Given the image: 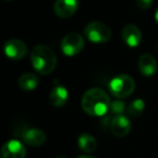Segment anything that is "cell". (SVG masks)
I'll use <instances>...</instances> for the list:
<instances>
[{
    "label": "cell",
    "mask_w": 158,
    "mask_h": 158,
    "mask_svg": "<svg viewBox=\"0 0 158 158\" xmlns=\"http://www.w3.org/2000/svg\"><path fill=\"white\" fill-rule=\"evenodd\" d=\"M6 1H12V0H6Z\"/></svg>",
    "instance_id": "7402d4cb"
},
{
    "label": "cell",
    "mask_w": 158,
    "mask_h": 158,
    "mask_svg": "<svg viewBox=\"0 0 158 158\" xmlns=\"http://www.w3.org/2000/svg\"><path fill=\"white\" fill-rule=\"evenodd\" d=\"M110 130H112L113 134L117 138L126 136L131 130V121L125 115H116L110 120Z\"/></svg>",
    "instance_id": "ba28073f"
},
{
    "label": "cell",
    "mask_w": 158,
    "mask_h": 158,
    "mask_svg": "<svg viewBox=\"0 0 158 158\" xmlns=\"http://www.w3.org/2000/svg\"><path fill=\"white\" fill-rule=\"evenodd\" d=\"M85 39L78 33H69L62 39L61 48L66 56H75L82 51Z\"/></svg>",
    "instance_id": "5b68a950"
},
{
    "label": "cell",
    "mask_w": 158,
    "mask_h": 158,
    "mask_svg": "<svg viewBox=\"0 0 158 158\" xmlns=\"http://www.w3.org/2000/svg\"><path fill=\"white\" fill-rule=\"evenodd\" d=\"M55 158H65V157H61V156H59V157H55Z\"/></svg>",
    "instance_id": "44dd1931"
},
{
    "label": "cell",
    "mask_w": 158,
    "mask_h": 158,
    "mask_svg": "<svg viewBox=\"0 0 158 158\" xmlns=\"http://www.w3.org/2000/svg\"><path fill=\"white\" fill-rule=\"evenodd\" d=\"M127 110V106H126L125 102L121 101V99H117L114 100L110 104V110L112 113H114L115 115H119V114H123L125 110Z\"/></svg>",
    "instance_id": "e0dca14e"
},
{
    "label": "cell",
    "mask_w": 158,
    "mask_h": 158,
    "mask_svg": "<svg viewBox=\"0 0 158 158\" xmlns=\"http://www.w3.org/2000/svg\"><path fill=\"white\" fill-rule=\"evenodd\" d=\"M68 101V91L61 85H55L50 92V103L54 107H63Z\"/></svg>",
    "instance_id": "4fadbf2b"
},
{
    "label": "cell",
    "mask_w": 158,
    "mask_h": 158,
    "mask_svg": "<svg viewBox=\"0 0 158 158\" xmlns=\"http://www.w3.org/2000/svg\"><path fill=\"white\" fill-rule=\"evenodd\" d=\"M27 47L20 39H9L5 44V53L9 59L21 60L26 55Z\"/></svg>",
    "instance_id": "52a82bcc"
},
{
    "label": "cell",
    "mask_w": 158,
    "mask_h": 158,
    "mask_svg": "<svg viewBox=\"0 0 158 158\" xmlns=\"http://www.w3.org/2000/svg\"><path fill=\"white\" fill-rule=\"evenodd\" d=\"M155 20H156V22L158 23V9L156 10V12H155Z\"/></svg>",
    "instance_id": "ffe728a7"
},
{
    "label": "cell",
    "mask_w": 158,
    "mask_h": 158,
    "mask_svg": "<svg viewBox=\"0 0 158 158\" xmlns=\"http://www.w3.org/2000/svg\"><path fill=\"white\" fill-rule=\"evenodd\" d=\"M33 67L41 75H49L55 69L57 63L56 55L50 47L38 44L34 47L31 53Z\"/></svg>",
    "instance_id": "7a4b0ae2"
},
{
    "label": "cell",
    "mask_w": 158,
    "mask_h": 158,
    "mask_svg": "<svg viewBox=\"0 0 158 158\" xmlns=\"http://www.w3.org/2000/svg\"><path fill=\"white\" fill-rule=\"evenodd\" d=\"M78 145L82 152L92 153L97 149L98 142L95 138H93L89 133H81L78 138Z\"/></svg>",
    "instance_id": "9a60e30c"
},
{
    "label": "cell",
    "mask_w": 158,
    "mask_h": 158,
    "mask_svg": "<svg viewBox=\"0 0 158 158\" xmlns=\"http://www.w3.org/2000/svg\"><path fill=\"white\" fill-rule=\"evenodd\" d=\"M139 70L143 76H153L157 70V61L152 54H143L139 59Z\"/></svg>",
    "instance_id": "7c38bea8"
},
{
    "label": "cell",
    "mask_w": 158,
    "mask_h": 158,
    "mask_svg": "<svg viewBox=\"0 0 158 158\" xmlns=\"http://www.w3.org/2000/svg\"><path fill=\"white\" fill-rule=\"evenodd\" d=\"M145 108V103L142 99H136L134 101H132L129 105L127 106V115L130 116L131 118H136V117L141 116V114L143 113Z\"/></svg>",
    "instance_id": "2e32d148"
},
{
    "label": "cell",
    "mask_w": 158,
    "mask_h": 158,
    "mask_svg": "<svg viewBox=\"0 0 158 158\" xmlns=\"http://www.w3.org/2000/svg\"><path fill=\"white\" fill-rule=\"evenodd\" d=\"M108 94L101 88H91L85 92L81 99V106L85 113L90 116H105L110 108Z\"/></svg>",
    "instance_id": "6da1fadb"
},
{
    "label": "cell",
    "mask_w": 158,
    "mask_h": 158,
    "mask_svg": "<svg viewBox=\"0 0 158 158\" xmlns=\"http://www.w3.org/2000/svg\"><path fill=\"white\" fill-rule=\"evenodd\" d=\"M121 38L128 47L136 48L141 44L142 34L140 28L134 24H127L121 31Z\"/></svg>",
    "instance_id": "9c48e42d"
},
{
    "label": "cell",
    "mask_w": 158,
    "mask_h": 158,
    "mask_svg": "<svg viewBox=\"0 0 158 158\" xmlns=\"http://www.w3.org/2000/svg\"><path fill=\"white\" fill-rule=\"evenodd\" d=\"M2 158H25L26 148L24 144L18 140H10L3 144L1 148Z\"/></svg>",
    "instance_id": "8992f818"
},
{
    "label": "cell",
    "mask_w": 158,
    "mask_h": 158,
    "mask_svg": "<svg viewBox=\"0 0 158 158\" xmlns=\"http://www.w3.org/2000/svg\"><path fill=\"white\" fill-rule=\"evenodd\" d=\"M77 158H97V157L90 156V155H84V156H79V157H77Z\"/></svg>",
    "instance_id": "d6986e66"
},
{
    "label": "cell",
    "mask_w": 158,
    "mask_h": 158,
    "mask_svg": "<svg viewBox=\"0 0 158 158\" xmlns=\"http://www.w3.org/2000/svg\"><path fill=\"white\" fill-rule=\"evenodd\" d=\"M23 140L29 146L38 147L46 143L47 135L44 131L38 129V128H31V129H27L26 131H24Z\"/></svg>",
    "instance_id": "8fae6325"
},
{
    "label": "cell",
    "mask_w": 158,
    "mask_h": 158,
    "mask_svg": "<svg viewBox=\"0 0 158 158\" xmlns=\"http://www.w3.org/2000/svg\"><path fill=\"white\" fill-rule=\"evenodd\" d=\"M18 84L23 91H34L39 84V79L33 73H25L19 78Z\"/></svg>",
    "instance_id": "5bb4252c"
},
{
    "label": "cell",
    "mask_w": 158,
    "mask_h": 158,
    "mask_svg": "<svg viewBox=\"0 0 158 158\" xmlns=\"http://www.w3.org/2000/svg\"><path fill=\"white\" fill-rule=\"evenodd\" d=\"M136 6L140 8L141 10H146L149 9L153 5V0H135Z\"/></svg>",
    "instance_id": "ac0fdd59"
},
{
    "label": "cell",
    "mask_w": 158,
    "mask_h": 158,
    "mask_svg": "<svg viewBox=\"0 0 158 158\" xmlns=\"http://www.w3.org/2000/svg\"><path fill=\"white\" fill-rule=\"evenodd\" d=\"M135 89V81L129 75H118L110 82V91L117 99H125L131 95Z\"/></svg>",
    "instance_id": "3957f363"
},
{
    "label": "cell",
    "mask_w": 158,
    "mask_h": 158,
    "mask_svg": "<svg viewBox=\"0 0 158 158\" xmlns=\"http://www.w3.org/2000/svg\"><path fill=\"white\" fill-rule=\"evenodd\" d=\"M78 9V0H56L54 12L59 18L67 19L73 16Z\"/></svg>",
    "instance_id": "30bf717a"
},
{
    "label": "cell",
    "mask_w": 158,
    "mask_h": 158,
    "mask_svg": "<svg viewBox=\"0 0 158 158\" xmlns=\"http://www.w3.org/2000/svg\"><path fill=\"white\" fill-rule=\"evenodd\" d=\"M85 35L91 42L105 44L110 41L112 37V31L106 24L99 21H93L85 27Z\"/></svg>",
    "instance_id": "277c9868"
}]
</instances>
